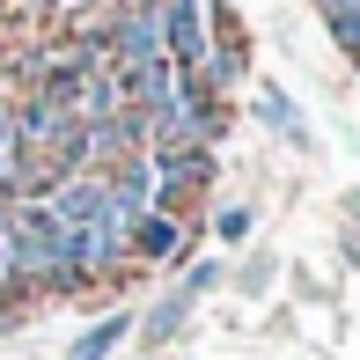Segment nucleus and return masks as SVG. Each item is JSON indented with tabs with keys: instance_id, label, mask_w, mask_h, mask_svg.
Wrapping results in <instances>:
<instances>
[{
	"instance_id": "7ed1b4c3",
	"label": "nucleus",
	"mask_w": 360,
	"mask_h": 360,
	"mask_svg": "<svg viewBox=\"0 0 360 360\" xmlns=\"http://www.w3.org/2000/svg\"><path fill=\"white\" fill-rule=\"evenodd\" d=\"M37 206L59 228H89V221H103V176H96V169H74V176H59V184H44Z\"/></svg>"
},
{
	"instance_id": "9d476101",
	"label": "nucleus",
	"mask_w": 360,
	"mask_h": 360,
	"mask_svg": "<svg viewBox=\"0 0 360 360\" xmlns=\"http://www.w3.org/2000/svg\"><path fill=\"white\" fill-rule=\"evenodd\" d=\"M118 8H155V0H118Z\"/></svg>"
},
{
	"instance_id": "6e6552de",
	"label": "nucleus",
	"mask_w": 360,
	"mask_h": 360,
	"mask_svg": "<svg viewBox=\"0 0 360 360\" xmlns=\"http://www.w3.org/2000/svg\"><path fill=\"white\" fill-rule=\"evenodd\" d=\"M250 228H257V214H250V206H228V214L214 221V236H221V243H243Z\"/></svg>"
},
{
	"instance_id": "f257e3e1",
	"label": "nucleus",
	"mask_w": 360,
	"mask_h": 360,
	"mask_svg": "<svg viewBox=\"0 0 360 360\" xmlns=\"http://www.w3.org/2000/svg\"><path fill=\"white\" fill-rule=\"evenodd\" d=\"M162 15V59H169L176 74H199V59L214 52V15H206V0H155Z\"/></svg>"
},
{
	"instance_id": "f03ea898",
	"label": "nucleus",
	"mask_w": 360,
	"mask_h": 360,
	"mask_svg": "<svg viewBox=\"0 0 360 360\" xmlns=\"http://www.w3.org/2000/svg\"><path fill=\"white\" fill-rule=\"evenodd\" d=\"M103 59L110 67H147V59H162V15L155 8H118V22L103 30Z\"/></svg>"
},
{
	"instance_id": "423d86ee",
	"label": "nucleus",
	"mask_w": 360,
	"mask_h": 360,
	"mask_svg": "<svg viewBox=\"0 0 360 360\" xmlns=\"http://www.w3.org/2000/svg\"><path fill=\"white\" fill-rule=\"evenodd\" d=\"M118 338H133V316H103L96 331H81L67 360H110V346H118Z\"/></svg>"
},
{
	"instance_id": "0eeeda50",
	"label": "nucleus",
	"mask_w": 360,
	"mask_h": 360,
	"mask_svg": "<svg viewBox=\"0 0 360 360\" xmlns=\"http://www.w3.org/2000/svg\"><path fill=\"white\" fill-rule=\"evenodd\" d=\"M257 110H265V125L272 133H287V140H302V118H294V103L280 89H257Z\"/></svg>"
},
{
	"instance_id": "39448f33",
	"label": "nucleus",
	"mask_w": 360,
	"mask_h": 360,
	"mask_svg": "<svg viewBox=\"0 0 360 360\" xmlns=\"http://www.w3.org/2000/svg\"><path fill=\"white\" fill-rule=\"evenodd\" d=\"M316 15H323V30H331V44L360 67V0H316Z\"/></svg>"
},
{
	"instance_id": "20e7f679",
	"label": "nucleus",
	"mask_w": 360,
	"mask_h": 360,
	"mask_svg": "<svg viewBox=\"0 0 360 360\" xmlns=\"http://www.w3.org/2000/svg\"><path fill=\"white\" fill-rule=\"evenodd\" d=\"M184 250V221L169 206H147V214L125 228V257H176Z\"/></svg>"
},
{
	"instance_id": "1a4fd4ad",
	"label": "nucleus",
	"mask_w": 360,
	"mask_h": 360,
	"mask_svg": "<svg viewBox=\"0 0 360 360\" xmlns=\"http://www.w3.org/2000/svg\"><path fill=\"white\" fill-rule=\"evenodd\" d=\"M52 8H59V15H81V8H89V0H52Z\"/></svg>"
}]
</instances>
